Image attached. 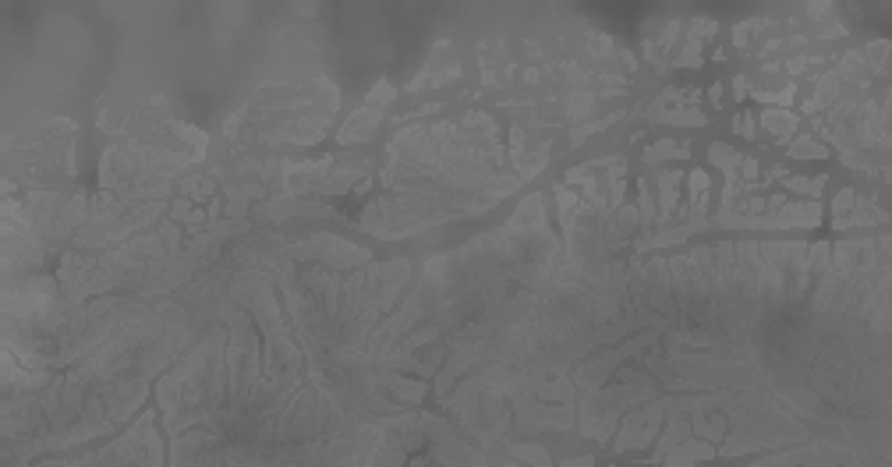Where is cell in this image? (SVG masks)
Masks as SVG:
<instances>
[{"label":"cell","mask_w":892,"mask_h":467,"mask_svg":"<svg viewBox=\"0 0 892 467\" xmlns=\"http://www.w3.org/2000/svg\"><path fill=\"white\" fill-rule=\"evenodd\" d=\"M372 124H376V117H372V114H358V117H355V120H351V124L344 128V135H340V138H344V142H351V138H365Z\"/></svg>","instance_id":"6da1fadb"}]
</instances>
